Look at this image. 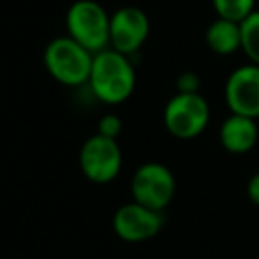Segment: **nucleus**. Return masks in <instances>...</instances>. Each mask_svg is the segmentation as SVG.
<instances>
[{
	"label": "nucleus",
	"mask_w": 259,
	"mask_h": 259,
	"mask_svg": "<svg viewBox=\"0 0 259 259\" xmlns=\"http://www.w3.org/2000/svg\"><path fill=\"white\" fill-rule=\"evenodd\" d=\"M87 85L97 101L107 105L123 103L136 87V71L130 57L109 47L95 53Z\"/></svg>",
	"instance_id": "1"
},
{
	"label": "nucleus",
	"mask_w": 259,
	"mask_h": 259,
	"mask_svg": "<svg viewBox=\"0 0 259 259\" xmlns=\"http://www.w3.org/2000/svg\"><path fill=\"white\" fill-rule=\"evenodd\" d=\"M42 61L49 75L57 83L65 87H81L89 81L93 53H89L71 36H59L45 47Z\"/></svg>",
	"instance_id": "2"
},
{
	"label": "nucleus",
	"mask_w": 259,
	"mask_h": 259,
	"mask_svg": "<svg viewBox=\"0 0 259 259\" xmlns=\"http://www.w3.org/2000/svg\"><path fill=\"white\" fill-rule=\"evenodd\" d=\"M109 20L111 14L99 2L77 0L69 6L65 16L67 36L95 55L109 47Z\"/></svg>",
	"instance_id": "3"
},
{
	"label": "nucleus",
	"mask_w": 259,
	"mask_h": 259,
	"mask_svg": "<svg viewBox=\"0 0 259 259\" xmlns=\"http://www.w3.org/2000/svg\"><path fill=\"white\" fill-rule=\"evenodd\" d=\"M210 121L208 101L200 93H174L164 107V125L178 140L200 136Z\"/></svg>",
	"instance_id": "4"
},
{
	"label": "nucleus",
	"mask_w": 259,
	"mask_h": 259,
	"mask_svg": "<svg viewBox=\"0 0 259 259\" xmlns=\"http://www.w3.org/2000/svg\"><path fill=\"white\" fill-rule=\"evenodd\" d=\"M130 192L134 202L164 212L176 194V178L168 166L160 162H146L134 172Z\"/></svg>",
	"instance_id": "5"
},
{
	"label": "nucleus",
	"mask_w": 259,
	"mask_h": 259,
	"mask_svg": "<svg viewBox=\"0 0 259 259\" xmlns=\"http://www.w3.org/2000/svg\"><path fill=\"white\" fill-rule=\"evenodd\" d=\"M79 166L85 178L95 184L115 180L121 170V148L117 140L101 134L87 138L79 152Z\"/></svg>",
	"instance_id": "6"
},
{
	"label": "nucleus",
	"mask_w": 259,
	"mask_h": 259,
	"mask_svg": "<svg viewBox=\"0 0 259 259\" xmlns=\"http://www.w3.org/2000/svg\"><path fill=\"white\" fill-rule=\"evenodd\" d=\"M150 34V20L138 6H123L109 20V49L121 55H134Z\"/></svg>",
	"instance_id": "7"
},
{
	"label": "nucleus",
	"mask_w": 259,
	"mask_h": 259,
	"mask_svg": "<svg viewBox=\"0 0 259 259\" xmlns=\"http://www.w3.org/2000/svg\"><path fill=\"white\" fill-rule=\"evenodd\" d=\"M164 227V212L152 210L138 202L119 206L113 214V231L127 243H142L156 237Z\"/></svg>",
	"instance_id": "8"
},
{
	"label": "nucleus",
	"mask_w": 259,
	"mask_h": 259,
	"mask_svg": "<svg viewBox=\"0 0 259 259\" xmlns=\"http://www.w3.org/2000/svg\"><path fill=\"white\" fill-rule=\"evenodd\" d=\"M225 101L231 113L259 117V65H241L227 77Z\"/></svg>",
	"instance_id": "9"
},
{
	"label": "nucleus",
	"mask_w": 259,
	"mask_h": 259,
	"mask_svg": "<svg viewBox=\"0 0 259 259\" xmlns=\"http://www.w3.org/2000/svg\"><path fill=\"white\" fill-rule=\"evenodd\" d=\"M259 138V130H257V119L245 117V115H237L231 113L219 130V140L223 144V148L231 154H247L255 148Z\"/></svg>",
	"instance_id": "10"
},
{
	"label": "nucleus",
	"mask_w": 259,
	"mask_h": 259,
	"mask_svg": "<svg viewBox=\"0 0 259 259\" xmlns=\"http://www.w3.org/2000/svg\"><path fill=\"white\" fill-rule=\"evenodd\" d=\"M206 45L217 55H233L241 49V22H233L227 18L212 20L206 28Z\"/></svg>",
	"instance_id": "11"
},
{
	"label": "nucleus",
	"mask_w": 259,
	"mask_h": 259,
	"mask_svg": "<svg viewBox=\"0 0 259 259\" xmlns=\"http://www.w3.org/2000/svg\"><path fill=\"white\" fill-rule=\"evenodd\" d=\"M241 51L253 65H259V10L251 12L241 22Z\"/></svg>",
	"instance_id": "12"
},
{
	"label": "nucleus",
	"mask_w": 259,
	"mask_h": 259,
	"mask_svg": "<svg viewBox=\"0 0 259 259\" xmlns=\"http://www.w3.org/2000/svg\"><path fill=\"white\" fill-rule=\"evenodd\" d=\"M212 8L219 18L233 22H243L251 12H255V0H212Z\"/></svg>",
	"instance_id": "13"
},
{
	"label": "nucleus",
	"mask_w": 259,
	"mask_h": 259,
	"mask_svg": "<svg viewBox=\"0 0 259 259\" xmlns=\"http://www.w3.org/2000/svg\"><path fill=\"white\" fill-rule=\"evenodd\" d=\"M121 127H123L121 117L115 115V113H107V115H103V117L99 119V123H97V134H101V136H105V138L117 140V136L121 134Z\"/></svg>",
	"instance_id": "14"
},
{
	"label": "nucleus",
	"mask_w": 259,
	"mask_h": 259,
	"mask_svg": "<svg viewBox=\"0 0 259 259\" xmlns=\"http://www.w3.org/2000/svg\"><path fill=\"white\" fill-rule=\"evenodd\" d=\"M200 79L192 71H184L176 79V91L178 93H200Z\"/></svg>",
	"instance_id": "15"
},
{
	"label": "nucleus",
	"mask_w": 259,
	"mask_h": 259,
	"mask_svg": "<svg viewBox=\"0 0 259 259\" xmlns=\"http://www.w3.org/2000/svg\"><path fill=\"white\" fill-rule=\"evenodd\" d=\"M247 196H249V200H251L253 204L259 206V172L251 176V180H249V184H247Z\"/></svg>",
	"instance_id": "16"
}]
</instances>
